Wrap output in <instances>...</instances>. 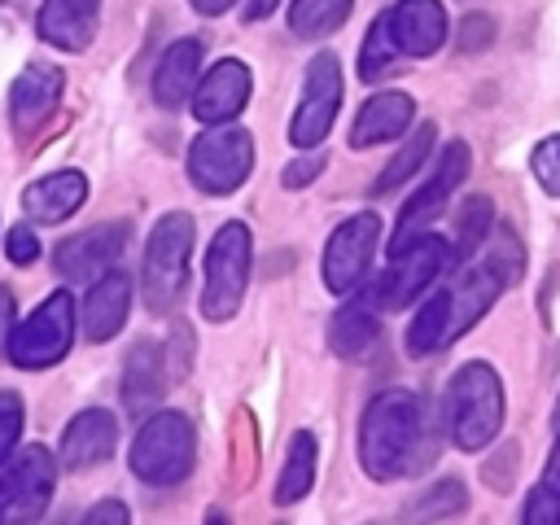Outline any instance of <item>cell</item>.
I'll return each instance as SVG.
<instances>
[{
  "instance_id": "1",
  "label": "cell",
  "mask_w": 560,
  "mask_h": 525,
  "mask_svg": "<svg viewBox=\"0 0 560 525\" xmlns=\"http://www.w3.org/2000/svg\"><path fill=\"white\" fill-rule=\"evenodd\" d=\"M521 267H525V258H521V245H516L512 232H499L494 241H481L477 258L411 315L407 354L424 359V354L446 350L451 341H459L499 302V293L521 280Z\"/></svg>"
},
{
  "instance_id": "2",
  "label": "cell",
  "mask_w": 560,
  "mask_h": 525,
  "mask_svg": "<svg viewBox=\"0 0 560 525\" xmlns=\"http://www.w3.org/2000/svg\"><path fill=\"white\" fill-rule=\"evenodd\" d=\"M438 429L429 424L424 398L411 389H381L359 420V464L376 481H398L433 459Z\"/></svg>"
},
{
  "instance_id": "3",
  "label": "cell",
  "mask_w": 560,
  "mask_h": 525,
  "mask_svg": "<svg viewBox=\"0 0 560 525\" xmlns=\"http://www.w3.org/2000/svg\"><path fill=\"white\" fill-rule=\"evenodd\" d=\"M446 429L459 451H481L503 429V381L490 363L472 359L451 376L446 389Z\"/></svg>"
},
{
  "instance_id": "4",
  "label": "cell",
  "mask_w": 560,
  "mask_h": 525,
  "mask_svg": "<svg viewBox=\"0 0 560 525\" xmlns=\"http://www.w3.org/2000/svg\"><path fill=\"white\" fill-rule=\"evenodd\" d=\"M192 236H197V223L184 210H171L153 223L149 245H144V280H140L144 284V306L153 315H166L179 302L184 280H188Z\"/></svg>"
},
{
  "instance_id": "5",
  "label": "cell",
  "mask_w": 560,
  "mask_h": 525,
  "mask_svg": "<svg viewBox=\"0 0 560 525\" xmlns=\"http://www.w3.org/2000/svg\"><path fill=\"white\" fill-rule=\"evenodd\" d=\"M192 459H197V438H192V424L188 416L179 411H153L144 416L136 442H131V472L149 486H179L188 472H192Z\"/></svg>"
},
{
  "instance_id": "6",
  "label": "cell",
  "mask_w": 560,
  "mask_h": 525,
  "mask_svg": "<svg viewBox=\"0 0 560 525\" xmlns=\"http://www.w3.org/2000/svg\"><path fill=\"white\" fill-rule=\"evenodd\" d=\"M254 262V236L245 223H223L206 249V284H201V315L210 324H223L241 311L245 284Z\"/></svg>"
},
{
  "instance_id": "7",
  "label": "cell",
  "mask_w": 560,
  "mask_h": 525,
  "mask_svg": "<svg viewBox=\"0 0 560 525\" xmlns=\"http://www.w3.org/2000/svg\"><path fill=\"white\" fill-rule=\"evenodd\" d=\"M70 341H74V298L57 289L18 328H9L4 350H9V363L39 372V368H52L70 350Z\"/></svg>"
},
{
  "instance_id": "8",
  "label": "cell",
  "mask_w": 560,
  "mask_h": 525,
  "mask_svg": "<svg viewBox=\"0 0 560 525\" xmlns=\"http://www.w3.org/2000/svg\"><path fill=\"white\" fill-rule=\"evenodd\" d=\"M254 171V140L245 127H232V122H214L210 131H201L188 149V179L210 192V197H223V192H236L245 184V175Z\"/></svg>"
},
{
  "instance_id": "9",
  "label": "cell",
  "mask_w": 560,
  "mask_h": 525,
  "mask_svg": "<svg viewBox=\"0 0 560 525\" xmlns=\"http://www.w3.org/2000/svg\"><path fill=\"white\" fill-rule=\"evenodd\" d=\"M337 105H341V66H337L332 52H315L306 61L302 96H298V109H293V122H289L293 149H315L332 131Z\"/></svg>"
},
{
  "instance_id": "10",
  "label": "cell",
  "mask_w": 560,
  "mask_h": 525,
  "mask_svg": "<svg viewBox=\"0 0 560 525\" xmlns=\"http://www.w3.org/2000/svg\"><path fill=\"white\" fill-rule=\"evenodd\" d=\"M451 254H455V249H451L442 236H433L429 228H424L420 236H411L407 245H398L394 258H389V271L376 280L381 306H407V302H416V298L446 271Z\"/></svg>"
},
{
  "instance_id": "11",
  "label": "cell",
  "mask_w": 560,
  "mask_h": 525,
  "mask_svg": "<svg viewBox=\"0 0 560 525\" xmlns=\"http://www.w3.org/2000/svg\"><path fill=\"white\" fill-rule=\"evenodd\" d=\"M57 486V459L44 446L18 451V459L0 472V525L39 521Z\"/></svg>"
},
{
  "instance_id": "12",
  "label": "cell",
  "mask_w": 560,
  "mask_h": 525,
  "mask_svg": "<svg viewBox=\"0 0 560 525\" xmlns=\"http://www.w3.org/2000/svg\"><path fill=\"white\" fill-rule=\"evenodd\" d=\"M376 241H381V219L372 210L363 214H350L346 223L332 228L328 245H324V289L328 293H354L372 267V254H376Z\"/></svg>"
},
{
  "instance_id": "13",
  "label": "cell",
  "mask_w": 560,
  "mask_h": 525,
  "mask_svg": "<svg viewBox=\"0 0 560 525\" xmlns=\"http://www.w3.org/2000/svg\"><path fill=\"white\" fill-rule=\"evenodd\" d=\"M468 166H472L468 144H464V140H451V144L442 149V158H438V171H433V175L424 179V188H416V192H411V201L402 206L398 228H394V245H389V249L407 245L411 236H420V232L442 214V206L451 201V192L464 184Z\"/></svg>"
},
{
  "instance_id": "14",
  "label": "cell",
  "mask_w": 560,
  "mask_h": 525,
  "mask_svg": "<svg viewBox=\"0 0 560 525\" xmlns=\"http://www.w3.org/2000/svg\"><path fill=\"white\" fill-rule=\"evenodd\" d=\"M381 26L402 61L433 57L446 44V9L438 0H398L394 9L381 13Z\"/></svg>"
},
{
  "instance_id": "15",
  "label": "cell",
  "mask_w": 560,
  "mask_h": 525,
  "mask_svg": "<svg viewBox=\"0 0 560 525\" xmlns=\"http://www.w3.org/2000/svg\"><path fill=\"white\" fill-rule=\"evenodd\" d=\"M249 88H254V79H249V66L245 61H236V57H223L219 66H210L206 74H197V83H192V118L197 122H206V127H214V122H232L241 109H245V101H249Z\"/></svg>"
},
{
  "instance_id": "16",
  "label": "cell",
  "mask_w": 560,
  "mask_h": 525,
  "mask_svg": "<svg viewBox=\"0 0 560 525\" xmlns=\"http://www.w3.org/2000/svg\"><path fill=\"white\" fill-rule=\"evenodd\" d=\"M127 249V223H96L52 249V267L61 280H96L101 271L118 267Z\"/></svg>"
},
{
  "instance_id": "17",
  "label": "cell",
  "mask_w": 560,
  "mask_h": 525,
  "mask_svg": "<svg viewBox=\"0 0 560 525\" xmlns=\"http://www.w3.org/2000/svg\"><path fill=\"white\" fill-rule=\"evenodd\" d=\"M61 88H66V79H61L57 66L31 61L9 88V122H13V131L18 136H35L44 127V118L52 114V105L61 101Z\"/></svg>"
},
{
  "instance_id": "18",
  "label": "cell",
  "mask_w": 560,
  "mask_h": 525,
  "mask_svg": "<svg viewBox=\"0 0 560 525\" xmlns=\"http://www.w3.org/2000/svg\"><path fill=\"white\" fill-rule=\"evenodd\" d=\"M114 446H118V420L105 407H88V411H79L66 424L61 446H57V459L70 472H83V468L105 464L114 455Z\"/></svg>"
},
{
  "instance_id": "19",
  "label": "cell",
  "mask_w": 560,
  "mask_h": 525,
  "mask_svg": "<svg viewBox=\"0 0 560 525\" xmlns=\"http://www.w3.org/2000/svg\"><path fill=\"white\" fill-rule=\"evenodd\" d=\"M127 306H131V280H127V271H118V267L101 271L92 280L88 298H83V315H79L83 337L88 341H109L122 328Z\"/></svg>"
},
{
  "instance_id": "20",
  "label": "cell",
  "mask_w": 560,
  "mask_h": 525,
  "mask_svg": "<svg viewBox=\"0 0 560 525\" xmlns=\"http://www.w3.org/2000/svg\"><path fill=\"white\" fill-rule=\"evenodd\" d=\"M88 201V175L66 166V171H52V175H39L35 184H26L22 192V210L31 223H61L70 219L79 206Z\"/></svg>"
},
{
  "instance_id": "21",
  "label": "cell",
  "mask_w": 560,
  "mask_h": 525,
  "mask_svg": "<svg viewBox=\"0 0 560 525\" xmlns=\"http://www.w3.org/2000/svg\"><path fill=\"white\" fill-rule=\"evenodd\" d=\"M96 13H101V0H44L35 13V31L52 48L83 52L96 35Z\"/></svg>"
},
{
  "instance_id": "22",
  "label": "cell",
  "mask_w": 560,
  "mask_h": 525,
  "mask_svg": "<svg viewBox=\"0 0 560 525\" xmlns=\"http://www.w3.org/2000/svg\"><path fill=\"white\" fill-rule=\"evenodd\" d=\"M416 114V101L407 92H376L363 101V109L354 114V127H350V144L354 149H368V144H385V140H398L407 131Z\"/></svg>"
},
{
  "instance_id": "23",
  "label": "cell",
  "mask_w": 560,
  "mask_h": 525,
  "mask_svg": "<svg viewBox=\"0 0 560 525\" xmlns=\"http://www.w3.org/2000/svg\"><path fill=\"white\" fill-rule=\"evenodd\" d=\"M381 298H376V289L372 293H363V298H354V302H346L337 315H332V328H328V346L341 354V359H363V354H372V346H376V337H381Z\"/></svg>"
},
{
  "instance_id": "24",
  "label": "cell",
  "mask_w": 560,
  "mask_h": 525,
  "mask_svg": "<svg viewBox=\"0 0 560 525\" xmlns=\"http://www.w3.org/2000/svg\"><path fill=\"white\" fill-rule=\"evenodd\" d=\"M201 74V39H175L153 70V101L162 109H184L192 96V83Z\"/></svg>"
},
{
  "instance_id": "25",
  "label": "cell",
  "mask_w": 560,
  "mask_h": 525,
  "mask_svg": "<svg viewBox=\"0 0 560 525\" xmlns=\"http://www.w3.org/2000/svg\"><path fill=\"white\" fill-rule=\"evenodd\" d=\"M166 394V376H162V346L153 341H136L127 363H122V407L131 416H149L158 407V398Z\"/></svg>"
},
{
  "instance_id": "26",
  "label": "cell",
  "mask_w": 560,
  "mask_h": 525,
  "mask_svg": "<svg viewBox=\"0 0 560 525\" xmlns=\"http://www.w3.org/2000/svg\"><path fill=\"white\" fill-rule=\"evenodd\" d=\"M315 486V438L306 433V429H298L293 438H289V455H284V468H280V477H276V503L280 508H289V503H298V499H306V490Z\"/></svg>"
},
{
  "instance_id": "27",
  "label": "cell",
  "mask_w": 560,
  "mask_h": 525,
  "mask_svg": "<svg viewBox=\"0 0 560 525\" xmlns=\"http://www.w3.org/2000/svg\"><path fill=\"white\" fill-rule=\"evenodd\" d=\"M354 0H289V31L298 39H324L350 18Z\"/></svg>"
},
{
  "instance_id": "28",
  "label": "cell",
  "mask_w": 560,
  "mask_h": 525,
  "mask_svg": "<svg viewBox=\"0 0 560 525\" xmlns=\"http://www.w3.org/2000/svg\"><path fill=\"white\" fill-rule=\"evenodd\" d=\"M433 136H438V127L433 122H420L407 140H402V149L385 162V171L376 175V184H372V192H389V188H398L402 179H411L416 175V166L429 158V149H433Z\"/></svg>"
},
{
  "instance_id": "29",
  "label": "cell",
  "mask_w": 560,
  "mask_h": 525,
  "mask_svg": "<svg viewBox=\"0 0 560 525\" xmlns=\"http://www.w3.org/2000/svg\"><path fill=\"white\" fill-rule=\"evenodd\" d=\"M398 52H394V44L385 39V26H381V18L368 26V39H363V48H359V79L363 83H381V79H389L394 70H398Z\"/></svg>"
},
{
  "instance_id": "30",
  "label": "cell",
  "mask_w": 560,
  "mask_h": 525,
  "mask_svg": "<svg viewBox=\"0 0 560 525\" xmlns=\"http://www.w3.org/2000/svg\"><path fill=\"white\" fill-rule=\"evenodd\" d=\"M464 503H468V494H464V486L451 477V481H438V486L420 490V499L407 508V516H416V521H429V516H455V512H464Z\"/></svg>"
},
{
  "instance_id": "31",
  "label": "cell",
  "mask_w": 560,
  "mask_h": 525,
  "mask_svg": "<svg viewBox=\"0 0 560 525\" xmlns=\"http://www.w3.org/2000/svg\"><path fill=\"white\" fill-rule=\"evenodd\" d=\"M490 219H494V210H490V197H468L464 201V214H459V254H472V249H481V241H486V232H490Z\"/></svg>"
},
{
  "instance_id": "32",
  "label": "cell",
  "mask_w": 560,
  "mask_h": 525,
  "mask_svg": "<svg viewBox=\"0 0 560 525\" xmlns=\"http://www.w3.org/2000/svg\"><path fill=\"white\" fill-rule=\"evenodd\" d=\"M529 171H534V179H538L542 192L560 197V136H547V140L529 153Z\"/></svg>"
},
{
  "instance_id": "33",
  "label": "cell",
  "mask_w": 560,
  "mask_h": 525,
  "mask_svg": "<svg viewBox=\"0 0 560 525\" xmlns=\"http://www.w3.org/2000/svg\"><path fill=\"white\" fill-rule=\"evenodd\" d=\"M521 521H525V525H560V494H556L547 481H538V486L529 490L525 508H521Z\"/></svg>"
},
{
  "instance_id": "34",
  "label": "cell",
  "mask_w": 560,
  "mask_h": 525,
  "mask_svg": "<svg viewBox=\"0 0 560 525\" xmlns=\"http://www.w3.org/2000/svg\"><path fill=\"white\" fill-rule=\"evenodd\" d=\"M18 438H22V398L4 389V394H0V464L13 459Z\"/></svg>"
},
{
  "instance_id": "35",
  "label": "cell",
  "mask_w": 560,
  "mask_h": 525,
  "mask_svg": "<svg viewBox=\"0 0 560 525\" xmlns=\"http://www.w3.org/2000/svg\"><path fill=\"white\" fill-rule=\"evenodd\" d=\"M4 254H9L13 267H31V262L39 258V241H35V232H31V228H13L9 241H4Z\"/></svg>"
},
{
  "instance_id": "36",
  "label": "cell",
  "mask_w": 560,
  "mask_h": 525,
  "mask_svg": "<svg viewBox=\"0 0 560 525\" xmlns=\"http://www.w3.org/2000/svg\"><path fill=\"white\" fill-rule=\"evenodd\" d=\"M490 35H494V22H490L486 13H472V18H464V26H459V48H464V52L486 48Z\"/></svg>"
},
{
  "instance_id": "37",
  "label": "cell",
  "mask_w": 560,
  "mask_h": 525,
  "mask_svg": "<svg viewBox=\"0 0 560 525\" xmlns=\"http://www.w3.org/2000/svg\"><path fill=\"white\" fill-rule=\"evenodd\" d=\"M319 171H324V158H319V153L298 158V162H289V166H284V188H306Z\"/></svg>"
},
{
  "instance_id": "38",
  "label": "cell",
  "mask_w": 560,
  "mask_h": 525,
  "mask_svg": "<svg viewBox=\"0 0 560 525\" xmlns=\"http://www.w3.org/2000/svg\"><path fill=\"white\" fill-rule=\"evenodd\" d=\"M105 521H127V503H118V499H105V503H96V508H88V525H105Z\"/></svg>"
},
{
  "instance_id": "39",
  "label": "cell",
  "mask_w": 560,
  "mask_h": 525,
  "mask_svg": "<svg viewBox=\"0 0 560 525\" xmlns=\"http://www.w3.org/2000/svg\"><path fill=\"white\" fill-rule=\"evenodd\" d=\"M542 481L560 494V429H556V446H551V459H547V468H542Z\"/></svg>"
},
{
  "instance_id": "40",
  "label": "cell",
  "mask_w": 560,
  "mask_h": 525,
  "mask_svg": "<svg viewBox=\"0 0 560 525\" xmlns=\"http://www.w3.org/2000/svg\"><path fill=\"white\" fill-rule=\"evenodd\" d=\"M276 4H280V0H245V4H241V18H245V22H258V18H267Z\"/></svg>"
},
{
  "instance_id": "41",
  "label": "cell",
  "mask_w": 560,
  "mask_h": 525,
  "mask_svg": "<svg viewBox=\"0 0 560 525\" xmlns=\"http://www.w3.org/2000/svg\"><path fill=\"white\" fill-rule=\"evenodd\" d=\"M197 13H206V18H219V13H228V4H236V0H188Z\"/></svg>"
},
{
  "instance_id": "42",
  "label": "cell",
  "mask_w": 560,
  "mask_h": 525,
  "mask_svg": "<svg viewBox=\"0 0 560 525\" xmlns=\"http://www.w3.org/2000/svg\"><path fill=\"white\" fill-rule=\"evenodd\" d=\"M551 429H560V398H556V416H551Z\"/></svg>"
}]
</instances>
